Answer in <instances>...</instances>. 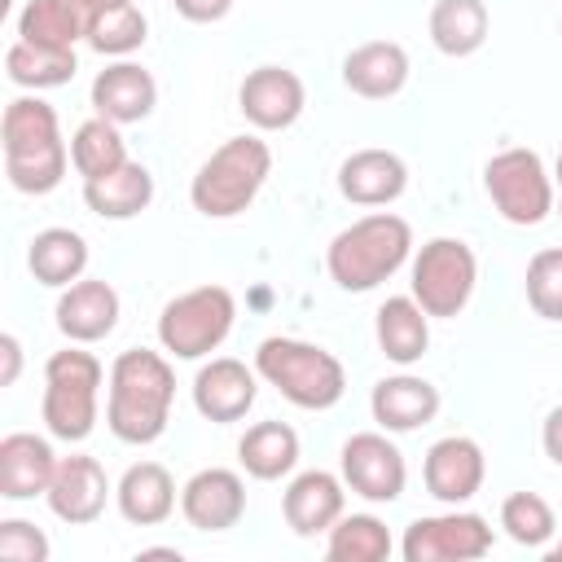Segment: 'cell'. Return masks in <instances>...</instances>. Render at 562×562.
<instances>
[{
    "label": "cell",
    "mask_w": 562,
    "mask_h": 562,
    "mask_svg": "<svg viewBox=\"0 0 562 562\" xmlns=\"http://www.w3.org/2000/svg\"><path fill=\"white\" fill-rule=\"evenodd\" d=\"M176 404V373L162 351L127 347L110 364V400L105 426L123 443H154L162 439Z\"/></svg>",
    "instance_id": "obj_1"
},
{
    "label": "cell",
    "mask_w": 562,
    "mask_h": 562,
    "mask_svg": "<svg viewBox=\"0 0 562 562\" xmlns=\"http://www.w3.org/2000/svg\"><path fill=\"white\" fill-rule=\"evenodd\" d=\"M408 255H413L408 220L395 211H373L347 224L342 233H334L325 250V268L338 290L364 294V290H378L386 277H395L408 263Z\"/></svg>",
    "instance_id": "obj_2"
},
{
    "label": "cell",
    "mask_w": 562,
    "mask_h": 562,
    "mask_svg": "<svg viewBox=\"0 0 562 562\" xmlns=\"http://www.w3.org/2000/svg\"><path fill=\"white\" fill-rule=\"evenodd\" d=\"M255 369L268 386H277L294 408H334L347 391V369L334 351H325L321 342H303V338H285L272 334L259 342L255 351Z\"/></svg>",
    "instance_id": "obj_3"
},
{
    "label": "cell",
    "mask_w": 562,
    "mask_h": 562,
    "mask_svg": "<svg viewBox=\"0 0 562 562\" xmlns=\"http://www.w3.org/2000/svg\"><path fill=\"white\" fill-rule=\"evenodd\" d=\"M268 171H272V149H268V140H259V136H228V140L193 171L189 202H193V211L206 215V220H233V215H241V211L259 198Z\"/></svg>",
    "instance_id": "obj_4"
},
{
    "label": "cell",
    "mask_w": 562,
    "mask_h": 562,
    "mask_svg": "<svg viewBox=\"0 0 562 562\" xmlns=\"http://www.w3.org/2000/svg\"><path fill=\"white\" fill-rule=\"evenodd\" d=\"M101 360L92 351H83V342L53 351L44 364V426L53 439L79 443L92 435L97 426V400H101Z\"/></svg>",
    "instance_id": "obj_5"
},
{
    "label": "cell",
    "mask_w": 562,
    "mask_h": 562,
    "mask_svg": "<svg viewBox=\"0 0 562 562\" xmlns=\"http://www.w3.org/2000/svg\"><path fill=\"white\" fill-rule=\"evenodd\" d=\"M237 321V299L224 285H193L158 312V342L176 360H202L224 347Z\"/></svg>",
    "instance_id": "obj_6"
},
{
    "label": "cell",
    "mask_w": 562,
    "mask_h": 562,
    "mask_svg": "<svg viewBox=\"0 0 562 562\" xmlns=\"http://www.w3.org/2000/svg\"><path fill=\"white\" fill-rule=\"evenodd\" d=\"M483 189H487L492 206L518 228L544 224L558 206L553 176L544 171V158L527 145H509V149L492 154L487 167H483Z\"/></svg>",
    "instance_id": "obj_7"
},
{
    "label": "cell",
    "mask_w": 562,
    "mask_h": 562,
    "mask_svg": "<svg viewBox=\"0 0 562 562\" xmlns=\"http://www.w3.org/2000/svg\"><path fill=\"white\" fill-rule=\"evenodd\" d=\"M413 299L426 307V316H461L474 285H479V259L461 237H430L413 255Z\"/></svg>",
    "instance_id": "obj_8"
},
{
    "label": "cell",
    "mask_w": 562,
    "mask_h": 562,
    "mask_svg": "<svg viewBox=\"0 0 562 562\" xmlns=\"http://www.w3.org/2000/svg\"><path fill=\"white\" fill-rule=\"evenodd\" d=\"M404 562H474L492 553V522L483 514H470L452 505L448 514L413 518L400 540Z\"/></svg>",
    "instance_id": "obj_9"
},
{
    "label": "cell",
    "mask_w": 562,
    "mask_h": 562,
    "mask_svg": "<svg viewBox=\"0 0 562 562\" xmlns=\"http://www.w3.org/2000/svg\"><path fill=\"white\" fill-rule=\"evenodd\" d=\"M338 465H342V483L369 505H391L404 496L408 465H404V452L386 439V430L351 435L338 452Z\"/></svg>",
    "instance_id": "obj_10"
},
{
    "label": "cell",
    "mask_w": 562,
    "mask_h": 562,
    "mask_svg": "<svg viewBox=\"0 0 562 562\" xmlns=\"http://www.w3.org/2000/svg\"><path fill=\"white\" fill-rule=\"evenodd\" d=\"M307 105V88L290 66H255L237 88V110L259 132H285L299 123Z\"/></svg>",
    "instance_id": "obj_11"
},
{
    "label": "cell",
    "mask_w": 562,
    "mask_h": 562,
    "mask_svg": "<svg viewBox=\"0 0 562 562\" xmlns=\"http://www.w3.org/2000/svg\"><path fill=\"white\" fill-rule=\"evenodd\" d=\"M255 395H259V369H246V360L237 356H211L193 373V408L215 426L241 422L255 408Z\"/></svg>",
    "instance_id": "obj_12"
},
{
    "label": "cell",
    "mask_w": 562,
    "mask_h": 562,
    "mask_svg": "<svg viewBox=\"0 0 562 562\" xmlns=\"http://www.w3.org/2000/svg\"><path fill=\"white\" fill-rule=\"evenodd\" d=\"M110 492H114V487H110V479H105V465H101L97 457H88V452H70V457L57 461V474H53L44 501H48V509H53L61 522L88 527V522H97V518L105 514Z\"/></svg>",
    "instance_id": "obj_13"
},
{
    "label": "cell",
    "mask_w": 562,
    "mask_h": 562,
    "mask_svg": "<svg viewBox=\"0 0 562 562\" xmlns=\"http://www.w3.org/2000/svg\"><path fill=\"white\" fill-rule=\"evenodd\" d=\"M422 479H426V492L443 505H465L483 479H487V457L483 448L470 439V435H443L426 448V461H422Z\"/></svg>",
    "instance_id": "obj_14"
},
{
    "label": "cell",
    "mask_w": 562,
    "mask_h": 562,
    "mask_svg": "<svg viewBox=\"0 0 562 562\" xmlns=\"http://www.w3.org/2000/svg\"><path fill=\"white\" fill-rule=\"evenodd\" d=\"M180 514L198 531H228V527H237L241 514H246V483H241V474L224 470V465L198 470L180 487Z\"/></svg>",
    "instance_id": "obj_15"
},
{
    "label": "cell",
    "mask_w": 562,
    "mask_h": 562,
    "mask_svg": "<svg viewBox=\"0 0 562 562\" xmlns=\"http://www.w3.org/2000/svg\"><path fill=\"white\" fill-rule=\"evenodd\" d=\"M281 514L294 536H329V527L347 514V483L329 470H303L290 479Z\"/></svg>",
    "instance_id": "obj_16"
},
{
    "label": "cell",
    "mask_w": 562,
    "mask_h": 562,
    "mask_svg": "<svg viewBox=\"0 0 562 562\" xmlns=\"http://www.w3.org/2000/svg\"><path fill=\"white\" fill-rule=\"evenodd\" d=\"M408 189V162L395 149H356L338 162V193L356 206H391Z\"/></svg>",
    "instance_id": "obj_17"
},
{
    "label": "cell",
    "mask_w": 562,
    "mask_h": 562,
    "mask_svg": "<svg viewBox=\"0 0 562 562\" xmlns=\"http://www.w3.org/2000/svg\"><path fill=\"white\" fill-rule=\"evenodd\" d=\"M57 329L70 338V342H101L105 334H114L119 325V290L101 277H79L75 285L61 290L57 307Z\"/></svg>",
    "instance_id": "obj_18"
},
{
    "label": "cell",
    "mask_w": 562,
    "mask_h": 562,
    "mask_svg": "<svg viewBox=\"0 0 562 562\" xmlns=\"http://www.w3.org/2000/svg\"><path fill=\"white\" fill-rule=\"evenodd\" d=\"M439 404H443L439 400V386L426 382V378H417V373H391L369 395V413H373V422L386 435H408V430L435 422Z\"/></svg>",
    "instance_id": "obj_19"
},
{
    "label": "cell",
    "mask_w": 562,
    "mask_h": 562,
    "mask_svg": "<svg viewBox=\"0 0 562 562\" xmlns=\"http://www.w3.org/2000/svg\"><path fill=\"white\" fill-rule=\"evenodd\" d=\"M57 452L44 435L13 430L0 439V496L4 501H31L44 496L53 474H57Z\"/></svg>",
    "instance_id": "obj_20"
},
{
    "label": "cell",
    "mask_w": 562,
    "mask_h": 562,
    "mask_svg": "<svg viewBox=\"0 0 562 562\" xmlns=\"http://www.w3.org/2000/svg\"><path fill=\"white\" fill-rule=\"evenodd\" d=\"M342 83L364 101H391L408 83V53L395 40H364L342 57Z\"/></svg>",
    "instance_id": "obj_21"
},
{
    "label": "cell",
    "mask_w": 562,
    "mask_h": 562,
    "mask_svg": "<svg viewBox=\"0 0 562 562\" xmlns=\"http://www.w3.org/2000/svg\"><path fill=\"white\" fill-rule=\"evenodd\" d=\"M158 105V83L136 61H114L92 79V110L110 123H140Z\"/></svg>",
    "instance_id": "obj_22"
},
{
    "label": "cell",
    "mask_w": 562,
    "mask_h": 562,
    "mask_svg": "<svg viewBox=\"0 0 562 562\" xmlns=\"http://www.w3.org/2000/svg\"><path fill=\"white\" fill-rule=\"evenodd\" d=\"M114 501H119V514L132 527H158L176 509V479L158 461H136V465L123 470V479L114 487Z\"/></svg>",
    "instance_id": "obj_23"
},
{
    "label": "cell",
    "mask_w": 562,
    "mask_h": 562,
    "mask_svg": "<svg viewBox=\"0 0 562 562\" xmlns=\"http://www.w3.org/2000/svg\"><path fill=\"white\" fill-rule=\"evenodd\" d=\"M373 334H378L382 356H386L391 364L408 369V364H417V360L426 356V347H430V316H426V307H422L413 294H395V299H386V303L378 307Z\"/></svg>",
    "instance_id": "obj_24"
},
{
    "label": "cell",
    "mask_w": 562,
    "mask_h": 562,
    "mask_svg": "<svg viewBox=\"0 0 562 562\" xmlns=\"http://www.w3.org/2000/svg\"><path fill=\"white\" fill-rule=\"evenodd\" d=\"M83 202L101 220H136L154 202V176L145 162H123L97 180H83Z\"/></svg>",
    "instance_id": "obj_25"
},
{
    "label": "cell",
    "mask_w": 562,
    "mask_h": 562,
    "mask_svg": "<svg viewBox=\"0 0 562 562\" xmlns=\"http://www.w3.org/2000/svg\"><path fill=\"white\" fill-rule=\"evenodd\" d=\"M26 268L40 285H53V290H66L83 277L88 268V241L83 233L75 228H44L31 237V250H26Z\"/></svg>",
    "instance_id": "obj_26"
},
{
    "label": "cell",
    "mask_w": 562,
    "mask_h": 562,
    "mask_svg": "<svg viewBox=\"0 0 562 562\" xmlns=\"http://www.w3.org/2000/svg\"><path fill=\"white\" fill-rule=\"evenodd\" d=\"M237 461L259 483L285 479L299 465V435H294V426H285V422H255L237 439Z\"/></svg>",
    "instance_id": "obj_27"
},
{
    "label": "cell",
    "mask_w": 562,
    "mask_h": 562,
    "mask_svg": "<svg viewBox=\"0 0 562 562\" xmlns=\"http://www.w3.org/2000/svg\"><path fill=\"white\" fill-rule=\"evenodd\" d=\"M487 4L483 0H435L430 4V44L443 57H470L487 44Z\"/></svg>",
    "instance_id": "obj_28"
},
{
    "label": "cell",
    "mask_w": 562,
    "mask_h": 562,
    "mask_svg": "<svg viewBox=\"0 0 562 562\" xmlns=\"http://www.w3.org/2000/svg\"><path fill=\"white\" fill-rule=\"evenodd\" d=\"M61 140V123H57V110L40 97H13L4 105V119H0V145H4V158L9 154H31V149H44V145H57Z\"/></svg>",
    "instance_id": "obj_29"
},
{
    "label": "cell",
    "mask_w": 562,
    "mask_h": 562,
    "mask_svg": "<svg viewBox=\"0 0 562 562\" xmlns=\"http://www.w3.org/2000/svg\"><path fill=\"white\" fill-rule=\"evenodd\" d=\"M4 70L18 88H61L75 79L79 61H75V48H48V44H31V40H18L9 53H4Z\"/></svg>",
    "instance_id": "obj_30"
},
{
    "label": "cell",
    "mask_w": 562,
    "mask_h": 562,
    "mask_svg": "<svg viewBox=\"0 0 562 562\" xmlns=\"http://www.w3.org/2000/svg\"><path fill=\"white\" fill-rule=\"evenodd\" d=\"M70 162H75V171L83 180H97V176L123 167L127 162V140H123L119 123H110L101 114L88 119V123H79L75 136H70Z\"/></svg>",
    "instance_id": "obj_31"
},
{
    "label": "cell",
    "mask_w": 562,
    "mask_h": 562,
    "mask_svg": "<svg viewBox=\"0 0 562 562\" xmlns=\"http://www.w3.org/2000/svg\"><path fill=\"white\" fill-rule=\"evenodd\" d=\"M391 549H395L391 531L373 514H342L329 527V540H325V553L334 562H386Z\"/></svg>",
    "instance_id": "obj_32"
},
{
    "label": "cell",
    "mask_w": 562,
    "mask_h": 562,
    "mask_svg": "<svg viewBox=\"0 0 562 562\" xmlns=\"http://www.w3.org/2000/svg\"><path fill=\"white\" fill-rule=\"evenodd\" d=\"M18 40L48 44V48H75L79 40H88V26L70 9V0H26V9L18 13Z\"/></svg>",
    "instance_id": "obj_33"
},
{
    "label": "cell",
    "mask_w": 562,
    "mask_h": 562,
    "mask_svg": "<svg viewBox=\"0 0 562 562\" xmlns=\"http://www.w3.org/2000/svg\"><path fill=\"white\" fill-rule=\"evenodd\" d=\"M501 527L514 544L522 549H544L558 531V518H553V505L536 492H514L501 501Z\"/></svg>",
    "instance_id": "obj_34"
},
{
    "label": "cell",
    "mask_w": 562,
    "mask_h": 562,
    "mask_svg": "<svg viewBox=\"0 0 562 562\" xmlns=\"http://www.w3.org/2000/svg\"><path fill=\"white\" fill-rule=\"evenodd\" d=\"M66 162H70V145L57 140V145H44V149H31V154H9L4 158V176L18 193H53L61 180H66Z\"/></svg>",
    "instance_id": "obj_35"
},
{
    "label": "cell",
    "mask_w": 562,
    "mask_h": 562,
    "mask_svg": "<svg viewBox=\"0 0 562 562\" xmlns=\"http://www.w3.org/2000/svg\"><path fill=\"white\" fill-rule=\"evenodd\" d=\"M145 35H149V18L140 13L136 0H132V4H119V9H105V13L88 26V44H92L97 53H105V57H127V53H136V48L145 44Z\"/></svg>",
    "instance_id": "obj_36"
},
{
    "label": "cell",
    "mask_w": 562,
    "mask_h": 562,
    "mask_svg": "<svg viewBox=\"0 0 562 562\" xmlns=\"http://www.w3.org/2000/svg\"><path fill=\"white\" fill-rule=\"evenodd\" d=\"M527 303L544 321H562V246H544L527 259Z\"/></svg>",
    "instance_id": "obj_37"
},
{
    "label": "cell",
    "mask_w": 562,
    "mask_h": 562,
    "mask_svg": "<svg viewBox=\"0 0 562 562\" xmlns=\"http://www.w3.org/2000/svg\"><path fill=\"white\" fill-rule=\"evenodd\" d=\"M0 558L4 562H48V536L26 518L0 522Z\"/></svg>",
    "instance_id": "obj_38"
},
{
    "label": "cell",
    "mask_w": 562,
    "mask_h": 562,
    "mask_svg": "<svg viewBox=\"0 0 562 562\" xmlns=\"http://www.w3.org/2000/svg\"><path fill=\"white\" fill-rule=\"evenodd\" d=\"M171 4H176V13L189 18V22H220V18L233 9V0H171Z\"/></svg>",
    "instance_id": "obj_39"
},
{
    "label": "cell",
    "mask_w": 562,
    "mask_h": 562,
    "mask_svg": "<svg viewBox=\"0 0 562 562\" xmlns=\"http://www.w3.org/2000/svg\"><path fill=\"white\" fill-rule=\"evenodd\" d=\"M540 448L553 465H562V404L544 413V426H540Z\"/></svg>",
    "instance_id": "obj_40"
},
{
    "label": "cell",
    "mask_w": 562,
    "mask_h": 562,
    "mask_svg": "<svg viewBox=\"0 0 562 562\" xmlns=\"http://www.w3.org/2000/svg\"><path fill=\"white\" fill-rule=\"evenodd\" d=\"M0 356H4V369H0V386H13L18 373H22V342L13 334H0Z\"/></svg>",
    "instance_id": "obj_41"
},
{
    "label": "cell",
    "mask_w": 562,
    "mask_h": 562,
    "mask_svg": "<svg viewBox=\"0 0 562 562\" xmlns=\"http://www.w3.org/2000/svg\"><path fill=\"white\" fill-rule=\"evenodd\" d=\"M119 4H132V0H70V9L83 18V26H92L105 9H119Z\"/></svg>",
    "instance_id": "obj_42"
},
{
    "label": "cell",
    "mask_w": 562,
    "mask_h": 562,
    "mask_svg": "<svg viewBox=\"0 0 562 562\" xmlns=\"http://www.w3.org/2000/svg\"><path fill=\"white\" fill-rule=\"evenodd\" d=\"M136 558H180V549H140Z\"/></svg>",
    "instance_id": "obj_43"
},
{
    "label": "cell",
    "mask_w": 562,
    "mask_h": 562,
    "mask_svg": "<svg viewBox=\"0 0 562 562\" xmlns=\"http://www.w3.org/2000/svg\"><path fill=\"white\" fill-rule=\"evenodd\" d=\"M549 558H553V562H562V540H553V544H549Z\"/></svg>",
    "instance_id": "obj_44"
},
{
    "label": "cell",
    "mask_w": 562,
    "mask_h": 562,
    "mask_svg": "<svg viewBox=\"0 0 562 562\" xmlns=\"http://www.w3.org/2000/svg\"><path fill=\"white\" fill-rule=\"evenodd\" d=\"M553 180H558V184H562V154H558V171H553Z\"/></svg>",
    "instance_id": "obj_45"
},
{
    "label": "cell",
    "mask_w": 562,
    "mask_h": 562,
    "mask_svg": "<svg viewBox=\"0 0 562 562\" xmlns=\"http://www.w3.org/2000/svg\"><path fill=\"white\" fill-rule=\"evenodd\" d=\"M553 211H558V215H562V202H558V206H553Z\"/></svg>",
    "instance_id": "obj_46"
},
{
    "label": "cell",
    "mask_w": 562,
    "mask_h": 562,
    "mask_svg": "<svg viewBox=\"0 0 562 562\" xmlns=\"http://www.w3.org/2000/svg\"><path fill=\"white\" fill-rule=\"evenodd\" d=\"M558 35H562V22H558Z\"/></svg>",
    "instance_id": "obj_47"
}]
</instances>
